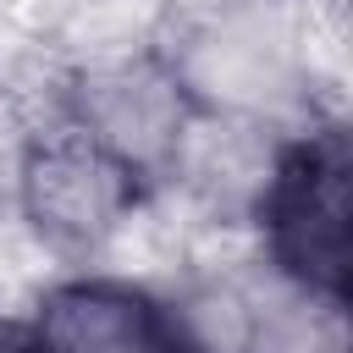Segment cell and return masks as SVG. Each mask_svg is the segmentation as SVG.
Wrapping results in <instances>:
<instances>
[{
    "label": "cell",
    "mask_w": 353,
    "mask_h": 353,
    "mask_svg": "<svg viewBox=\"0 0 353 353\" xmlns=\"http://www.w3.org/2000/svg\"><path fill=\"white\" fill-rule=\"evenodd\" d=\"M39 353H176L165 320L121 287H72L39 320Z\"/></svg>",
    "instance_id": "cell-1"
},
{
    "label": "cell",
    "mask_w": 353,
    "mask_h": 353,
    "mask_svg": "<svg viewBox=\"0 0 353 353\" xmlns=\"http://www.w3.org/2000/svg\"><path fill=\"white\" fill-rule=\"evenodd\" d=\"M33 199L50 226H66V232L99 226L116 204V165H105V154L94 149H61L39 165Z\"/></svg>",
    "instance_id": "cell-2"
}]
</instances>
